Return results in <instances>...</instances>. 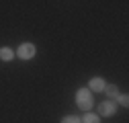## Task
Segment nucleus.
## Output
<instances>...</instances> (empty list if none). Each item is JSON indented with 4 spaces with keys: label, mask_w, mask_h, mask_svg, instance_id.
Here are the masks:
<instances>
[{
    "label": "nucleus",
    "mask_w": 129,
    "mask_h": 123,
    "mask_svg": "<svg viewBox=\"0 0 129 123\" xmlns=\"http://www.w3.org/2000/svg\"><path fill=\"white\" fill-rule=\"evenodd\" d=\"M14 57V51L10 47H0V59H4V61H10Z\"/></svg>",
    "instance_id": "6"
},
{
    "label": "nucleus",
    "mask_w": 129,
    "mask_h": 123,
    "mask_svg": "<svg viewBox=\"0 0 129 123\" xmlns=\"http://www.w3.org/2000/svg\"><path fill=\"white\" fill-rule=\"evenodd\" d=\"M76 105L80 107L82 111H90L92 109V95L88 88H80L76 92Z\"/></svg>",
    "instance_id": "1"
},
{
    "label": "nucleus",
    "mask_w": 129,
    "mask_h": 123,
    "mask_svg": "<svg viewBox=\"0 0 129 123\" xmlns=\"http://www.w3.org/2000/svg\"><path fill=\"white\" fill-rule=\"evenodd\" d=\"M61 123H80V117H76V115H66L61 119Z\"/></svg>",
    "instance_id": "8"
},
{
    "label": "nucleus",
    "mask_w": 129,
    "mask_h": 123,
    "mask_svg": "<svg viewBox=\"0 0 129 123\" xmlns=\"http://www.w3.org/2000/svg\"><path fill=\"white\" fill-rule=\"evenodd\" d=\"M117 101H119V105H123V107H127V105H129V97H127V95H119V99H117Z\"/></svg>",
    "instance_id": "9"
},
{
    "label": "nucleus",
    "mask_w": 129,
    "mask_h": 123,
    "mask_svg": "<svg viewBox=\"0 0 129 123\" xmlns=\"http://www.w3.org/2000/svg\"><path fill=\"white\" fill-rule=\"evenodd\" d=\"M103 92L107 95V99H111V101H117V99H119V95H121V92H119V88H117L115 84H107Z\"/></svg>",
    "instance_id": "3"
},
{
    "label": "nucleus",
    "mask_w": 129,
    "mask_h": 123,
    "mask_svg": "<svg viewBox=\"0 0 129 123\" xmlns=\"http://www.w3.org/2000/svg\"><path fill=\"white\" fill-rule=\"evenodd\" d=\"M35 53H37L35 43H23V45H19V51H17V55L21 59H31V57H35Z\"/></svg>",
    "instance_id": "2"
},
{
    "label": "nucleus",
    "mask_w": 129,
    "mask_h": 123,
    "mask_svg": "<svg viewBox=\"0 0 129 123\" xmlns=\"http://www.w3.org/2000/svg\"><path fill=\"white\" fill-rule=\"evenodd\" d=\"M115 111H117V109H115V105H113V103H101V111H99V113H101L103 117L115 115Z\"/></svg>",
    "instance_id": "5"
},
{
    "label": "nucleus",
    "mask_w": 129,
    "mask_h": 123,
    "mask_svg": "<svg viewBox=\"0 0 129 123\" xmlns=\"http://www.w3.org/2000/svg\"><path fill=\"white\" fill-rule=\"evenodd\" d=\"M80 123H101V117L94 113H86L84 119H80Z\"/></svg>",
    "instance_id": "7"
},
{
    "label": "nucleus",
    "mask_w": 129,
    "mask_h": 123,
    "mask_svg": "<svg viewBox=\"0 0 129 123\" xmlns=\"http://www.w3.org/2000/svg\"><path fill=\"white\" fill-rule=\"evenodd\" d=\"M88 86H90V90H96V92H101V90H105V86H107V82L103 80V78H90V82H88Z\"/></svg>",
    "instance_id": "4"
}]
</instances>
